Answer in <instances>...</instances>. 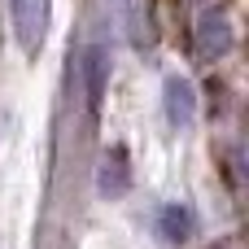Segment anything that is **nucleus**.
I'll list each match as a JSON object with an SVG mask.
<instances>
[{"label": "nucleus", "instance_id": "1", "mask_svg": "<svg viewBox=\"0 0 249 249\" xmlns=\"http://www.w3.org/2000/svg\"><path fill=\"white\" fill-rule=\"evenodd\" d=\"M232 44H236L232 18H228L223 9H206V13L197 18V26H193V53H197L201 61H219V57L232 53Z\"/></svg>", "mask_w": 249, "mask_h": 249}, {"label": "nucleus", "instance_id": "2", "mask_svg": "<svg viewBox=\"0 0 249 249\" xmlns=\"http://www.w3.org/2000/svg\"><path fill=\"white\" fill-rule=\"evenodd\" d=\"M9 4H13V35L22 44V53H39L44 35H48L53 0H9Z\"/></svg>", "mask_w": 249, "mask_h": 249}, {"label": "nucleus", "instance_id": "3", "mask_svg": "<svg viewBox=\"0 0 249 249\" xmlns=\"http://www.w3.org/2000/svg\"><path fill=\"white\" fill-rule=\"evenodd\" d=\"M79 79H83L88 109L96 114V109H101V96H105V83H109V53H105L101 44L83 48V57H79Z\"/></svg>", "mask_w": 249, "mask_h": 249}, {"label": "nucleus", "instance_id": "4", "mask_svg": "<svg viewBox=\"0 0 249 249\" xmlns=\"http://www.w3.org/2000/svg\"><path fill=\"white\" fill-rule=\"evenodd\" d=\"M162 96H166V123L175 131H188L193 118H197V92H193V83L184 74H171L162 83Z\"/></svg>", "mask_w": 249, "mask_h": 249}, {"label": "nucleus", "instance_id": "5", "mask_svg": "<svg viewBox=\"0 0 249 249\" xmlns=\"http://www.w3.org/2000/svg\"><path fill=\"white\" fill-rule=\"evenodd\" d=\"M127 35H131V48L153 53V44H158V0H127Z\"/></svg>", "mask_w": 249, "mask_h": 249}, {"label": "nucleus", "instance_id": "6", "mask_svg": "<svg viewBox=\"0 0 249 249\" xmlns=\"http://www.w3.org/2000/svg\"><path fill=\"white\" fill-rule=\"evenodd\" d=\"M127 184H131V171H127V149H123V144H114V149L101 158L96 188H101V197H123V193H127Z\"/></svg>", "mask_w": 249, "mask_h": 249}, {"label": "nucleus", "instance_id": "7", "mask_svg": "<svg viewBox=\"0 0 249 249\" xmlns=\"http://www.w3.org/2000/svg\"><path fill=\"white\" fill-rule=\"evenodd\" d=\"M158 232H162L166 245H184V241L193 236V210H188V206H162Z\"/></svg>", "mask_w": 249, "mask_h": 249}, {"label": "nucleus", "instance_id": "8", "mask_svg": "<svg viewBox=\"0 0 249 249\" xmlns=\"http://www.w3.org/2000/svg\"><path fill=\"white\" fill-rule=\"evenodd\" d=\"M214 249H236V241H219V245H214Z\"/></svg>", "mask_w": 249, "mask_h": 249}]
</instances>
